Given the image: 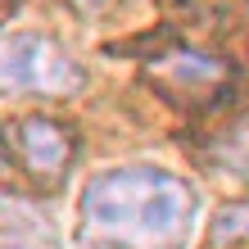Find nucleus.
I'll return each instance as SVG.
<instances>
[{"instance_id": "1", "label": "nucleus", "mask_w": 249, "mask_h": 249, "mask_svg": "<svg viewBox=\"0 0 249 249\" xmlns=\"http://www.w3.org/2000/svg\"><path fill=\"white\" fill-rule=\"evenodd\" d=\"M195 190L159 163L105 168L77 195V240L86 249H186Z\"/></svg>"}, {"instance_id": "7", "label": "nucleus", "mask_w": 249, "mask_h": 249, "mask_svg": "<svg viewBox=\"0 0 249 249\" xmlns=\"http://www.w3.org/2000/svg\"><path fill=\"white\" fill-rule=\"evenodd\" d=\"M0 249H32V245H27V240H14V236H9V240H0Z\"/></svg>"}, {"instance_id": "8", "label": "nucleus", "mask_w": 249, "mask_h": 249, "mask_svg": "<svg viewBox=\"0 0 249 249\" xmlns=\"http://www.w3.org/2000/svg\"><path fill=\"white\" fill-rule=\"evenodd\" d=\"M0 163H5V131H0Z\"/></svg>"}, {"instance_id": "4", "label": "nucleus", "mask_w": 249, "mask_h": 249, "mask_svg": "<svg viewBox=\"0 0 249 249\" xmlns=\"http://www.w3.org/2000/svg\"><path fill=\"white\" fill-rule=\"evenodd\" d=\"M14 150H18V168L32 181L54 186V181H64L68 168H72L77 136H72V127L54 123V118L27 113V118H18V127H14Z\"/></svg>"}, {"instance_id": "2", "label": "nucleus", "mask_w": 249, "mask_h": 249, "mask_svg": "<svg viewBox=\"0 0 249 249\" xmlns=\"http://www.w3.org/2000/svg\"><path fill=\"white\" fill-rule=\"evenodd\" d=\"M86 86L82 64L64 54L50 36L18 32L0 36V95H46L64 100Z\"/></svg>"}, {"instance_id": "5", "label": "nucleus", "mask_w": 249, "mask_h": 249, "mask_svg": "<svg viewBox=\"0 0 249 249\" xmlns=\"http://www.w3.org/2000/svg\"><path fill=\"white\" fill-rule=\"evenodd\" d=\"M209 159L222 172L249 181V118H240V123H231V127L217 131V136L209 141Z\"/></svg>"}, {"instance_id": "3", "label": "nucleus", "mask_w": 249, "mask_h": 249, "mask_svg": "<svg viewBox=\"0 0 249 249\" xmlns=\"http://www.w3.org/2000/svg\"><path fill=\"white\" fill-rule=\"evenodd\" d=\"M150 86H159L172 105H199V100H213L217 91H227L231 82V64L217 59V54H204V50H168L163 59H154L145 68Z\"/></svg>"}, {"instance_id": "9", "label": "nucleus", "mask_w": 249, "mask_h": 249, "mask_svg": "<svg viewBox=\"0 0 249 249\" xmlns=\"http://www.w3.org/2000/svg\"><path fill=\"white\" fill-rule=\"evenodd\" d=\"M245 32H249V9H245Z\"/></svg>"}, {"instance_id": "6", "label": "nucleus", "mask_w": 249, "mask_h": 249, "mask_svg": "<svg viewBox=\"0 0 249 249\" xmlns=\"http://www.w3.org/2000/svg\"><path fill=\"white\" fill-rule=\"evenodd\" d=\"M64 5H72V9H82V14H95V9H105L109 0H64Z\"/></svg>"}]
</instances>
